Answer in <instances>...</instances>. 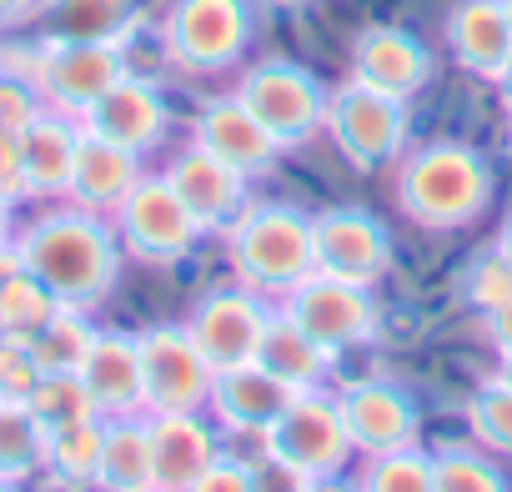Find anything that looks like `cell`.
<instances>
[{
	"label": "cell",
	"instance_id": "6da1fadb",
	"mask_svg": "<svg viewBox=\"0 0 512 492\" xmlns=\"http://www.w3.org/2000/svg\"><path fill=\"white\" fill-rule=\"evenodd\" d=\"M16 252H21V267L61 307H81V312H96L101 302H111L121 267H126V252H121V236H116L111 216L71 206V201L36 216L31 226H21Z\"/></svg>",
	"mask_w": 512,
	"mask_h": 492
},
{
	"label": "cell",
	"instance_id": "7a4b0ae2",
	"mask_svg": "<svg viewBox=\"0 0 512 492\" xmlns=\"http://www.w3.org/2000/svg\"><path fill=\"white\" fill-rule=\"evenodd\" d=\"M397 211L422 231H462L472 226L497 191L492 161L467 141H422L407 146L392 176Z\"/></svg>",
	"mask_w": 512,
	"mask_h": 492
},
{
	"label": "cell",
	"instance_id": "3957f363",
	"mask_svg": "<svg viewBox=\"0 0 512 492\" xmlns=\"http://www.w3.org/2000/svg\"><path fill=\"white\" fill-rule=\"evenodd\" d=\"M236 282L256 287L262 297H287L297 282L317 272L312 216L292 201H246V211L221 231Z\"/></svg>",
	"mask_w": 512,
	"mask_h": 492
},
{
	"label": "cell",
	"instance_id": "277c9868",
	"mask_svg": "<svg viewBox=\"0 0 512 492\" xmlns=\"http://www.w3.org/2000/svg\"><path fill=\"white\" fill-rule=\"evenodd\" d=\"M262 457L282 477H292L297 487L322 482V477H342L352 462V437H347L337 392H327V387L297 392L292 407L262 432Z\"/></svg>",
	"mask_w": 512,
	"mask_h": 492
},
{
	"label": "cell",
	"instance_id": "5b68a950",
	"mask_svg": "<svg viewBox=\"0 0 512 492\" xmlns=\"http://www.w3.org/2000/svg\"><path fill=\"white\" fill-rule=\"evenodd\" d=\"M251 36V0H171L161 16V51L186 76H221L241 66Z\"/></svg>",
	"mask_w": 512,
	"mask_h": 492
},
{
	"label": "cell",
	"instance_id": "8992f818",
	"mask_svg": "<svg viewBox=\"0 0 512 492\" xmlns=\"http://www.w3.org/2000/svg\"><path fill=\"white\" fill-rule=\"evenodd\" d=\"M131 71V41H36L31 61L16 71L36 86L41 106L86 116Z\"/></svg>",
	"mask_w": 512,
	"mask_h": 492
},
{
	"label": "cell",
	"instance_id": "52a82bcc",
	"mask_svg": "<svg viewBox=\"0 0 512 492\" xmlns=\"http://www.w3.org/2000/svg\"><path fill=\"white\" fill-rule=\"evenodd\" d=\"M412 101H397L387 91H372L362 81H347L327 96V141L352 171H382L397 166L412 141Z\"/></svg>",
	"mask_w": 512,
	"mask_h": 492
},
{
	"label": "cell",
	"instance_id": "ba28073f",
	"mask_svg": "<svg viewBox=\"0 0 512 492\" xmlns=\"http://www.w3.org/2000/svg\"><path fill=\"white\" fill-rule=\"evenodd\" d=\"M236 101L262 121L287 151L307 146L312 136H322V121H327V86L317 71H307L302 61H287V56H267L236 76Z\"/></svg>",
	"mask_w": 512,
	"mask_h": 492
},
{
	"label": "cell",
	"instance_id": "9c48e42d",
	"mask_svg": "<svg viewBox=\"0 0 512 492\" xmlns=\"http://www.w3.org/2000/svg\"><path fill=\"white\" fill-rule=\"evenodd\" d=\"M111 226L121 236L126 257H136L141 267H166V272L181 267L201 241V221L186 211L166 171H146L126 191V201L111 211Z\"/></svg>",
	"mask_w": 512,
	"mask_h": 492
},
{
	"label": "cell",
	"instance_id": "30bf717a",
	"mask_svg": "<svg viewBox=\"0 0 512 492\" xmlns=\"http://www.w3.org/2000/svg\"><path fill=\"white\" fill-rule=\"evenodd\" d=\"M277 312H287L332 357L357 352V347H372L382 337V302H377V292L362 287V282L327 277V272H312L307 282H297L277 302Z\"/></svg>",
	"mask_w": 512,
	"mask_h": 492
},
{
	"label": "cell",
	"instance_id": "8fae6325",
	"mask_svg": "<svg viewBox=\"0 0 512 492\" xmlns=\"http://www.w3.org/2000/svg\"><path fill=\"white\" fill-rule=\"evenodd\" d=\"M141 342V382L146 412H206L216 367L196 347L186 322H151L136 332Z\"/></svg>",
	"mask_w": 512,
	"mask_h": 492
},
{
	"label": "cell",
	"instance_id": "7c38bea8",
	"mask_svg": "<svg viewBox=\"0 0 512 492\" xmlns=\"http://www.w3.org/2000/svg\"><path fill=\"white\" fill-rule=\"evenodd\" d=\"M312 246H317V272L342 277V282H362V287H377L397 262L387 221L367 206L317 211L312 216Z\"/></svg>",
	"mask_w": 512,
	"mask_h": 492
},
{
	"label": "cell",
	"instance_id": "4fadbf2b",
	"mask_svg": "<svg viewBox=\"0 0 512 492\" xmlns=\"http://www.w3.org/2000/svg\"><path fill=\"white\" fill-rule=\"evenodd\" d=\"M267 322H272V297H262V292L246 287V282L211 287L206 297H196V307L186 317L196 347L206 352V362L216 372L241 367V362H256V347H262Z\"/></svg>",
	"mask_w": 512,
	"mask_h": 492
},
{
	"label": "cell",
	"instance_id": "5bb4252c",
	"mask_svg": "<svg viewBox=\"0 0 512 492\" xmlns=\"http://www.w3.org/2000/svg\"><path fill=\"white\" fill-rule=\"evenodd\" d=\"M337 407H342L357 457H377V452L422 442V402L397 377H357L337 392Z\"/></svg>",
	"mask_w": 512,
	"mask_h": 492
},
{
	"label": "cell",
	"instance_id": "9a60e30c",
	"mask_svg": "<svg viewBox=\"0 0 512 492\" xmlns=\"http://www.w3.org/2000/svg\"><path fill=\"white\" fill-rule=\"evenodd\" d=\"M191 141H196L201 151H211L216 161H226L231 171H241L246 181L272 176L277 161L287 156V146L236 101V91L201 101V111H196V121H191Z\"/></svg>",
	"mask_w": 512,
	"mask_h": 492
},
{
	"label": "cell",
	"instance_id": "2e32d148",
	"mask_svg": "<svg viewBox=\"0 0 512 492\" xmlns=\"http://www.w3.org/2000/svg\"><path fill=\"white\" fill-rule=\"evenodd\" d=\"M432 51L407 26H362L352 36V81L412 101L432 86Z\"/></svg>",
	"mask_w": 512,
	"mask_h": 492
},
{
	"label": "cell",
	"instance_id": "e0dca14e",
	"mask_svg": "<svg viewBox=\"0 0 512 492\" xmlns=\"http://www.w3.org/2000/svg\"><path fill=\"white\" fill-rule=\"evenodd\" d=\"M81 131H91V136H101V141H111V146H126V151L146 156V151H156V146L166 141V131H171V106H166V96H161L146 76L126 71V76L81 116Z\"/></svg>",
	"mask_w": 512,
	"mask_h": 492
},
{
	"label": "cell",
	"instance_id": "ac0fdd59",
	"mask_svg": "<svg viewBox=\"0 0 512 492\" xmlns=\"http://www.w3.org/2000/svg\"><path fill=\"white\" fill-rule=\"evenodd\" d=\"M76 146H81V121L66 116V111L41 106L16 131V181H21V196H36V201L66 196L71 166H76Z\"/></svg>",
	"mask_w": 512,
	"mask_h": 492
},
{
	"label": "cell",
	"instance_id": "d6986e66",
	"mask_svg": "<svg viewBox=\"0 0 512 492\" xmlns=\"http://www.w3.org/2000/svg\"><path fill=\"white\" fill-rule=\"evenodd\" d=\"M146 432H151V482L166 492H186L221 457V427L206 412H146Z\"/></svg>",
	"mask_w": 512,
	"mask_h": 492
},
{
	"label": "cell",
	"instance_id": "ffe728a7",
	"mask_svg": "<svg viewBox=\"0 0 512 492\" xmlns=\"http://www.w3.org/2000/svg\"><path fill=\"white\" fill-rule=\"evenodd\" d=\"M166 181L176 186L186 211L201 221V231H226L246 211V201H251V181L241 171H231L226 161H216L211 151H201L196 141L171 156Z\"/></svg>",
	"mask_w": 512,
	"mask_h": 492
},
{
	"label": "cell",
	"instance_id": "44dd1931",
	"mask_svg": "<svg viewBox=\"0 0 512 492\" xmlns=\"http://www.w3.org/2000/svg\"><path fill=\"white\" fill-rule=\"evenodd\" d=\"M292 397H297V392H292L287 382H277L262 362H241V367L216 372L206 412H211V422H216L221 432L262 437V432L292 407Z\"/></svg>",
	"mask_w": 512,
	"mask_h": 492
},
{
	"label": "cell",
	"instance_id": "7402d4cb",
	"mask_svg": "<svg viewBox=\"0 0 512 492\" xmlns=\"http://www.w3.org/2000/svg\"><path fill=\"white\" fill-rule=\"evenodd\" d=\"M447 56L457 61V71L477 76V81H502L507 61H512V21L502 11V0H457L442 26Z\"/></svg>",
	"mask_w": 512,
	"mask_h": 492
},
{
	"label": "cell",
	"instance_id": "603a6c76",
	"mask_svg": "<svg viewBox=\"0 0 512 492\" xmlns=\"http://www.w3.org/2000/svg\"><path fill=\"white\" fill-rule=\"evenodd\" d=\"M81 382L101 417H136L146 412V382H141V342L136 332L101 327L96 347L81 362Z\"/></svg>",
	"mask_w": 512,
	"mask_h": 492
},
{
	"label": "cell",
	"instance_id": "cb8c5ba5",
	"mask_svg": "<svg viewBox=\"0 0 512 492\" xmlns=\"http://www.w3.org/2000/svg\"><path fill=\"white\" fill-rule=\"evenodd\" d=\"M141 176H146V166H141V156H136V151L111 146V141H101V136L81 131V146H76V166H71L66 201H71V206H86V211L111 216Z\"/></svg>",
	"mask_w": 512,
	"mask_h": 492
},
{
	"label": "cell",
	"instance_id": "d4e9b609",
	"mask_svg": "<svg viewBox=\"0 0 512 492\" xmlns=\"http://www.w3.org/2000/svg\"><path fill=\"white\" fill-rule=\"evenodd\" d=\"M141 0H36V41H131Z\"/></svg>",
	"mask_w": 512,
	"mask_h": 492
},
{
	"label": "cell",
	"instance_id": "484cf974",
	"mask_svg": "<svg viewBox=\"0 0 512 492\" xmlns=\"http://www.w3.org/2000/svg\"><path fill=\"white\" fill-rule=\"evenodd\" d=\"M256 362H262L277 382H287L292 392H312V387L327 382V372H332L337 357H332L327 347H317V342H312L287 312L272 307V322H267V332H262Z\"/></svg>",
	"mask_w": 512,
	"mask_h": 492
},
{
	"label": "cell",
	"instance_id": "4316f807",
	"mask_svg": "<svg viewBox=\"0 0 512 492\" xmlns=\"http://www.w3.org/2000/svg\"><path fill=\"white\" fill-rule=\"evenodd\" d=\"M136 487H156V482H151V432H146V412H136V417H106L96 492H136Z\"/></svg>",
	"mask_w": 512,
	"mask_h": 492
},
{
	"label": "cell",
	"instance_id": "83f0119b",
	"mask_svg": "<svg viewBox=\"0 0 512 492\" xmlns=\"http://www.w3.org/2000/svg\"><path fill=\"white\" fill-rule=\"evenodd\" d=\"M101 432H106V417H86V422H71L61 432L46 437V477L56 492H96V477H101Z\"/></svg>",
	"mask_w": 512,
	"mask_h": 492
},
{
	"label": "cell",
	"instance_id": "f1b7e54d",
	"mask_svg": "<svg viewBox=\"0 0 512 492\" xmlns=\"http://www.w3.org/2000/svg\"><path fill=\"white\" fill-rule=\"evenodd\" d=\"M46 427L36 422V412L16 397H0V477L11 482H31L46 467Z\"/></svg>",
	"mask_w": 512,
	"mask_h": 492
},
{
	"label": "cell",
	"instance_id": "f546056e",
	"mask_svg": "<svg viewBox=\"0 0 512 492\" xmlns=\"http://www.w3.org/2000/svg\"><path fill=\"white\" fill-rule=\"evenodd\" d=\"M96 332H101V327L91 322V312H81V307H56L51 322L31 337V357H36L41 372H81L86 352L96 347Z\"/></svg>",
	"mask_w": 512,
	"mask_h": 492
},
{
	"label": "cell",
	"instance_id": "4dcf8cb0",
	"mask_svg": "<svg viewBox=\"0 0 512 492\" xmlns=\"http://www.w3.org/2000/svg\"><path fill=\"white\" fill-rule=\"evenodd\" d=\"M432 487L437 492H512V477L482 447L447 442L432 452Z\"/></svg>",
	"mask_w": 512,
	"mask_h": 492
},
{
	"label": "cell",
	"instance_id": "1f68e13d",
	"mask_svg": "<svg viewBox=\"0 0 512 492\" xmlns=\"http://www.w3.org/2000/svg\"><path fill=\"white\" fill-rule=\"evenodd\" d=\"M26 407L36 412V422L46 432H61V427L86 422V417H101L91 392H86V382H81V372H41L31 397H26Z\"/></svg>",
	"mask_w": 512,
	"mask_h": 492
},
{
	"label": "cell",
	"instance_id": "d6a6232c",
	"mask_svg": "<svg viewBox=\"0 0 512 492\" xmlns=\"http://www.w3.org/2000/svg\"><path fill=\"white\" fill-rule=\"evenodd\" d=\"M352 482H357V492H437L432 487V452H422V442L362 457V472Z\"/></svg>",
	"mask_w": 512,
	"mask_h": 492
},
{
	"label": "cell",
	"instance_id": "836d02e7",
	"mask_svg": "<svg viewBox=\"0 0 512 492\" xmlns=\"http://www.w3.org/2000/svg\"><path fill=\"white\" fill-rule=\"evenodd\" d=\"M61 302L21 267L6 287H0V337H11V342H31L46 322H51V312H56Z\"/></svg>",
	"mask_w": 512,
	"mask_h": 492
},
{
	"label": "cell",
	"instance_id": "e575fe53",
	"mask_svg": "<svg viewBox=\"0 0 512 492\" xmlns=\"http://www.w3.org/2000/svg\"><path fill=\"white\" fill-rule=\"evenodd\" d=\"M462 422L472 427L477 447L512 457V387H502L497 377H487L467 402H462Z\"/></svg>",
	"mask_w": 512,
	"mask_h": 492
},
{
	"label": "cell",
	"instance_id": "d590c367",
	"mask_svg": "<svg viewBox=\"0 0 512 492\" xmlns=\"http://www.w3.org/2000/svg\"><path fill=\"white\" fill-rule=\"evenodd\" d=\"M452 287H457V302L462 307L492 312V307H502L512 297V262L497 252V246H487V252H477V257H467L457 267V282Z\"/></svg>",
	"mask_w": 512,
	"mask_h": 492
},
{
	"label": "cell",
	"instance_id": "8d00e7d4",
	"mask_svg": "<svg viewBox=\"0 0 512 492\" xmlns=\"http://www.w3.org/2000/svg\"><path fill=\"white\" fill-rule=\"evenodd\" d=\"M186 492H267V487H262V472H256L246 457H236V452L221 447V457H216Z\"/></svg>",
	"mask_w": 512,
	"mask_h": 492
},
{
	"label": "cell",
	"instance_id": "74e56055",
	"mask_svg": "<svg viewBox=\"0 0 512 492\" xmlns=\"http://www.w3.org/2000/svg\"><path fill=\"white\" fill-rule=\"evenodd\" d=\"M41 367L31 357V342H11V337H0V397H16L26 402L31 387H36Z\"/></svg>",
	"mask_w": 512,
	"mask_h": 492
},
{
	"label": "cell",
	"instance_id": "f35d334b",
	"mask_svg": "<svg viewBox=\"0 0 512 492\" xmlns=\"http://www.w3.org/2000/svg\"><path fill=\"white\" fill-rule=\"evenodd\" d=\"M482 332H487V342L497 347V357H502V352H512V297H507L502 307L482 312Z\"/></svg>",
	"mask_w": 512,
	"mask_h": 492
},
{
	"label": "cell",
	"instance_id": "ab89813d",
	"mask_svg": "<svg viewBox=\"0 0 512 492\" xmlns=\"http://www.w3.org/2000/svg\"><path fill=\"white\" fill-rule=\"evenodd\" d=\"M31 6H36V0H0V31L31 21Z\"/></svg>",
	"mask_w": 512,
	"mask_h": 492
},
{
	"label": "cell",
	"instance_id": "60d3db41",
	"mask_svg": "<svg viewBox=\"0 0 512 492\" xmlns=\"http://www.w3.org/2000/svg\"><path fill=\"white\" fill-rule=\"evenodd\" d=\"M16 272H21V252H16V236H11V241H0V287H6Z\"/></svg>",
	"mask_w": 512,
	"mask_h": 492
},
{
	"label": "cell",
	"instance_id": "b9f144b4",
	"mask_svg": "<svg viewBox=\"0 0 512 492\" xmlns=\"http://www.w3.org/2000/svg\"><path fill=\"white\" fill-rule=\"evenodd\" d=\"M16 236V201L0 191V241H11Z\"/></svg>",
	"mask_w": 512,
	"mask_h": 492
},
{
	"label": "cell",
	"instance_id": "7bdbcfd3",
	"mask_svg": "<svg viewBox=\"0 0 512 492\" xmlns=\"http://www.w3.org/2000/svg\"><path fill=\"white\" fill-rule=\"evenodd\" d=\"M302 492H357V482L342 472V477H322V482H307Z\"/></svg>",
	"mask_w": 512,
	"mask_h": 492
},
{
	"label": "cell",
	"instance_id": "ee69618b",
	"mask_svg": "<svg viewBox=\"0 0 512 492\" xmlns=\"http://www.w3.org/2000/svg\"><path fill=\"white\" fill-rule=\"evenodd\" d=\"M492 246H497V252L512 262V211L502 216V226H497V236H492Z\"/></svg>",
	"mask_w": 512,
	"mask_h": 492
},
{
	"label": "cell",
	"instance_id": "f6af8a7d",
	"mask_svg": "<svg viewBox=\"0 0 512 492\" xmlns=\"http://www.w3.org/2000/svg\"><path fill=\"white\" fill-rule=\"evenodd\" d=\"M492 377H497L502 387H512V352H502V357H497V372H492Z\"/></svg>",
	"mask_w": 512,
	"mask_h": 492
},
{
	"label": "cell",
	"instance_id": "bcb514c9",
	"mask_svg": "<svg viewBox=\"0 0 512 492\" xmlns=\"http://www.w3.org/2000/svg\"><path fill=\"white\" fill-rule=\"evenodd\" d=\"M497 96H502V101H512V61H507V71H502V81H497Z\"/></svg>",
	"mask_w": 512,
	"mask_h": 492
},
{
	"label": "cell",
	"instance_id": "7dc6e473",
	"mask_svg": "<svg viewBox=\"0 0 512 492\" xmlns=\"http://www.w3.org/2000/svg\"><path fill=\"white\" fill-rule=\"evenodd\" d=\"M26 482H11V477H0V492H21Z\"/></svg>",
	"mask_w": 512,
	"mask_h": 492
},
{
	"label": "cell",
	"instance_id": "c3c4849f",
	"mask_svg": "<svg viewBox=\"0 0 512 492\" xmlns=\"http://www.w3.org/2000/svg\"><path fill=\"white\" fill-rule=\"evenodd\" d=\"M507 106V146H512V101H502Z\"/></svg>",
	"mask_w": 512,
	"mask_h": 492
},
{
	"label": "cell",
	"instance_id": "681fc988",
	"mask_svg": "<svg viewBox=\"0 0 512 492\" xmlns=\"http://www.w3.org/2000/svg\"><path fill=\"white\" fill-rule=\"evenodd\" d=\"M502 11H507V21H512V0H502Z\"/></svg>",
	"mask_w": 512,
	"mask_h": 492
},
{
	"label": "cell",
	"instance_id": "f907efd6",
	"mask_svg": "<svg viewBox=\"0 0 512 492\" xmlns=\"http://www.w3.org/2000/svg\"><path fill=\"white\" fill-rule=\"evenodd\" d=\"M136 492H166V487H136Z\"/></svg>",
	"mask_w": 512,
	"mask_h": 492
}]
</instances>
